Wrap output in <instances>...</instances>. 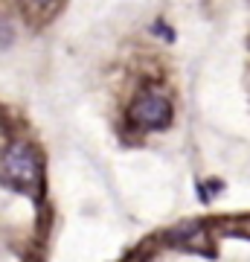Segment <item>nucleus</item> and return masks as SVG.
Returning a JSON list of instances; mask_svg holds the SVG:
<instances>
[{
  "label": "nucleus",
  "instance_id": "obj_1",
  "mask_svg": "<svg viewBox=\"0 0 250 262\" xmlns=\"http://www.w3.org/2000/svg\"><path fill=\"white\" fill-rule=\"evenodd\" d=\"M38 178H41V166H38L35 151L24 146V143H15L3 151L0 158V181L6 187L18 189V192H29L35 189Z\"/></svg>",
  "mask_w": 250,
  "mask_h": 262
},
{
  "label": "nucleus",
  "instance_id": "obj_2",
  "mask_svg": "<svg viewBox=\"0 0 250 262\" xmlns=\"http://www.w3.org/2000/svg\"><path fill=\"white\" fill-rule=\"evenodd\" d=\"M128 117L143 128H166L172 122V102H169L163 94H154V91H146L140 94L128 108Z\"/></svg>",
  "mask_w": 250,
  "mask_h": 262
},
{
  "label": "nucleus",
  "instance_id": "obj_3",
  "mask_svg": "<svg viewBox=\"0 0 250 262\" xmlns=\"http://www.w3.org/2000/svg\"><path fill=\"white\" fill-rule=\"evenodd\" d=\"M12 44H15V29H12L6 20H0V53L6 47H12Z\"/></svg>",
  "mask_w": 250,
  "mask_h": 262
},
{
  "label": "nucleus",
  "instance_id": "obj_4",
  "mask_svg": "<svg viewBox=\"0 0 250 262\" xmlns=\"http://www.w3.org/2000/svg\"><path fill=\"white\" fill-rule=\"evenodd\" d=\"M29 3H35V6H50L53 0H29Z\"/></svg>",
  "mask_w": 250,
  "mask_h": 262
}]
</instances>
